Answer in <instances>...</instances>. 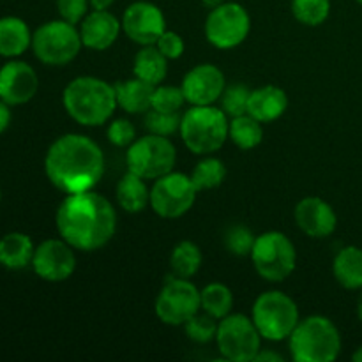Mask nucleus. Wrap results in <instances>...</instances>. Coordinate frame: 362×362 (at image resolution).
<instances>
[{
	"mask_svg": "<svg viewBox=\"0 0 362 362\" xmlns=\"http://www.w3.org/2000/svg\"><path fill=\"white\" fill-rule=\"evenodd\" d=\"M117 204L126 212L136 214L144 211L147 205H151V189L145 184V179L138 177L136 173L127 172L119 180L115 189Z\"/></svg>",
	"mask_w": 362,
	"mask_h": 362,
	"instance_id": "26",
	"label": "nucleus"
},
{
	"mask_svg": "<svg viewBox=\"0 0 362 362\" xmlns=\"http://www.w3.org/2000/svg\"><path fill=\"white\" fill-rule=\"evenodd\" d=\"M200 304L202 311L221 320L226 315L232 313L233 293L223 283H211L204 290H200Z\"/></svg>",
	"mask_w": 362,
	"mask_h": 362,
	"instance_id": "29",
	"label": "nucleus"
},
{
	"mask_svg": "<svg viewBox=\"0 0 362 362\" xmlns=\"http://www.w3.org/2000/svg\"><path fill=\"white\" fill-rule=\"evenodd\" d=\"M352 361L354 362H362V345L356 350V352L352 354Z\"/></svg>",
	"mask_w": 362,
	"mask_h": 362,
	"instance_id": "44",
	"label": "nucleus"
},
{
	"mask_svg": "<svg viewBox=\"0 0 362 362\" xmlns=\"http://www.w3.org/2000/svg\"><path fill=\"white\" fill-rule=\"evenodd\" d=\"M357 317H359V320L362 322V288L359 293V299H357Z\"/></svg>",
	"mask_w": 362,
	"mask_h": 362,
	"instance_id": "45",
	"label": "nucleus"
},
{
	"mask_svg": "<svg viewBox=\"0 0 362 362\" xmlns=\"http://www.w3.org/2000/svg\"><path fill=\"white\" fill-rule=\"evenodd\" d=\"M228 117L212 105L191 106L182 113L180 136L193 154L211 156L225 145L228 138Z\"/></svg>",
	"mask_w": 362,
	"mask_h": 362,
	"instance_id": "5",
	"label": "nucleus"
},
{
	"mask_svg": "<svg viewBox=\"0 0 362 362\" xmlns=\"http://www.w3.org/2000/svg\"><path fill=\"white\" fill-rule=\"evenodd\" d=\"M186 95H184L182 87L175 85H156L154 94H152V110L166 113H177L184 106Z\"/></svg>",
	"mask_w": 362,
	"mask_h": 362,
	"instance_id": "33",
	"label": "nucleus"
},
{
	"mask_svg": "<svg viewBox=\"0 0 362 362\" xmlns=\"http://www.w3.org/2000/svg\"><path fill=\"white\" fill-rule=\"evenodd\" d=\"M218 325H219L218 318L205 313V311H202V313L198 311L197 315H193V317L184 324V329H186V334L191 341L205 345V343L216 339V334H218Z\"/></svg>",
	"mask_w": 362,
	"mask_h": 362,
	"instance_id": "32",
	"label": "nucleus"
},
{
	"mask_svg": "<svg viewBox=\"0 0 362 362\" xmlns=\"http://www.w3.org/2000/svg\"><path fill=\"white\" fill-rule=\"evenodd\" d=\"M228 138L243 151H251L264 140V127L260 120L251 117L250 113H244L230 120Z\"/></svg>",
	"mask_w": 362,
	"mask_h": 362,
	"instance_id": "27",
	"label": "nucleus"
},
{
	"mask_svg": "<svg viewBox=\"0 0 362 362\" xmlns=\"http://www.w3.org/2000/svg\"><path fill=\"white\" fill-rule=\"evenodd\" d=\"M159 52L166 57L168 60H177L179 57H182L184 53V41L177 32L173 30H165L161 34V37L156 42Z\"/></svg>",
	"mask_w": 362,
	"mask_h": 362,
	"instance_id": "39",
	"label": "nucleus"
},
{
	"mask_svg": "<svg viewBox=\"0 0 362 362\" xmlns=\"http://www.w3.org/2000/svg\"><path fill=\"white\" fill-rule=\"evenodd\" d=\"M81 35L76 25L66 20H52L35 28L32 34V52L46 66H66L80 53Z\"/></svg>",
	"mask_w": 362,
	"mask_h": 362,
	"instance_id": "7",
	"label": "nucleus"
},
{
	"mask_svg": "<svg viewBox=\"0 0 362 362\" xmlns=\"http://www.w3.org/2000/svg\"><path fill=\"white\" fill-rule=\"evenodd\" d=\"M62 105L80 126H103L117 108L115 87L98 76H78L64 88Z\"/></svg>",
	"mask_w": 362,
	"mask_h": 362,
	"instance_id": "3",
	"label": "nucleus"
},
{
	"mask_svg": "<svg viewBox=\"0 0 362 362\" xmlns=\"http://www.w3.org/2000/svg\"><path fill=\"white\" fill-rule=\"evenodd\" d=\"M108 140L110 144H113L115 147H129L133 145V141L136 140V127L133 126V122L126 119H117L113 122H110L108 131Z\"/></svg>",
	"mask_w": 362,
	"mask_h": 362,
	"instance_id": "37",
	"label": "nucleus"
},
{
	"mask_svg": "<svg viewBox=\"0 0 362 362\" xmlns=\"http://www.w3.org/2000/svg\"><path fill=\"white\" fill-rule=\"evenodd\" d=\"M292 14L306 27H318L331 14V0H292Z\"/></svg>",
	"mask_w": 362,
	"mask_h": 362,
	"instance_id": "31",
	"label": "nucleus"
},
{
	"mask_svg": "<svg viewBox=\"0 0 362 362\" xmlns=\"http://www.w3.org/2000/svg\"><path fill=\"white\" fill-rule=\"evenodd\" d=\"M251 90L243 83L230 85L223 90L221 98V110L226 113V117H239L247 113V103H250Z\"/></svg>",
	"mask_w": 362,
	"mask_h": 362,
	"instance_id": "34",
	"label": "nucleus"
},
{
	"mask_svg": "<svg viewBox=\"0 0 362 362\" xmlns=\"http://www.w3.org/2000/svg\"><path fill=\"white\" fill-rule=\"evenodd\" d=\"M202 262H204V257H202L200 247L191 240H180L170 255L172 274L177 278L191 279L200 271Z\"/></svg>",
	"mask_w": 362,
	"mask_h": 362,
	"instance_id": "28",
	"label": "nucleus"
},
{
	"mask_svg": "<svg viewBox=\"0 0 362 362\" xmlns=\"http://www.w3.org/2000/svg\"><path fill=\"white\" fill-rule=\"evenodd\" d=\"M180 87L191 106L214 105L226 88L225 74L214 64H200L187 71Z\"/></svg>",
	"mask_w": 362,
	"mask_h": 362,
	"instance_id": "17",
	"label": "nucleus"
},
{
	"mask_svg": "<svg viewBox=\"0 0 362 362\" xmlns=\"http://www.w3.org/2000/svg\"><path fill=\"white\" fill-rule=\"evenodd\" d=\"M156 315L166 325L179 327L202 310L200 290L186 278L168 276L156 297Z\"/></svg>",
	"mask_w": 362,
	"mask_h": 362,
	"instance_id": "11",
	"label": "nucleus"
},
{
	"mask_svg": "<svg viewBox=\"0 0 362 362\" xmlns=\"http://www.w3.org/2000/svg\"><path fill=\"white\" fill-rule=\"evenodd\" d=\"M39 90V78L30 64L18 59L0 67V99L9 106L27 105Z\"/></svg>",
	"mask_w": 362,
	"mask_h": 362,
	"instance_id": "16",
	"label": "nucleus"
},
{
	"mask_svg": "<svg viewBox=\"0 0 362 362\" xmlns=\"http://www.w3.org/2000/svg\"><path fill=\"white\" fill-rule=\"evenodd\" d=\"M189 177L198 191L214 189L225 182L226 168L221 159L209 156V158H204L200 163H197Z\"/></svg>",
	"mask_w": 362,
	"mask_h": 362,
	"instance_id": "30",
	"label": "nucleus"
},
{
	"mask_svg": "<svg viewBox=\"0 0 362 362\" xmlns=\"http://www.w3.org/2000/svg\"><path fill=\"white\" fill-rule=\"evenodd\" d=\"M45 173L66 194L90 191L105 175V154L85 134H62L46 151Z\"/></svg>",
	"mask_w": 362,
	"mask_h": 362,
	"instance_id": "2",
	"label": "nucleus"
},
{
	"mask_svg": "<svg viewBox=\"0 0 362 362\" xmlns=\"http://www.w3.org/2000/svg\"><path fill=\"white\" fill-rule=\"evenodd\" d=\"M177 161L175 145L168 136L148 133L147 136L136 138L133 145L127 147L126 165L127 172L136 173L141 179H159L173 172Z\"/></svg>",
	"mask_w": 362,
	"mask_h": 362,
	"instance_id": "9",
	"label": "nucleus"
},
{
	"mask_svg": "<svg viewBox=\"0 0 362 362\" xmlns=\"http://www.w3.org/2000/svg\"><path fill=\"white\" fill-rule=\"evenodd\" d=\"M255 361H260V362H283V357L279 356V354L272 352V350H264L260 349V352L257 354V357H255Z\"/></svg>",
	"mask_w": 362,
	"mask_h": 362,
	"instance_id": "41",
	"label": "nucleus"
},
{
	"mask_svg": "<svg viewBox=\"0 0 362 362\" xmlns=\"http://www.w3.org/2000/svg\"><path fill=\"white\" fill-rule=\"evenodd\" d=\"M117 106L127 113H147L152 106V94H154V85L140 80V78H131V80L117 81L115 85Z\"/></svg>",
	"mask_w": 362,
	"mask_h": 362,
	"instance_id": "22",
	"label": "nucleus"
},
{
	"mask_svg": "<svg viewBox=\"0 0 362 362\" xmlns=\"http://www.w3.org/2000/svg\"><path fill=\"white\" fill-rule=\"evenodd\" d=\"M133 74L151 85H161L168 74V59L163 55L156 45L141 46L134 55Z\"/></svg>",
	"mask_w": 362,
	"mask_h": 362,
	"instance_id": "25",
	"label": "nucleus"
},
{
	"mask_svg": "<svg viewBox=\"0 0 362 362\" xmlns=\"http://www.w3.org/2000/svg\"><path fill=\"white\" fill-rule=\"evenodd\" d=\"M0 200H2V191H0Z\"/></svg>",
	"mask_w": 362,
	"mask_h": 362,
	"instance_id": "47",
	"label": "nucleus"
},
{
	"mask_svg": "<svg viewBox=\"0 0 362 362\" xmlns=\"http://www.w3.org/2000/svg\"><path fill=\"white\" fill-rule=\"evenodd\" d=\"M81 42L85 48L94 52H105L119 37L122 30V23L115 14L110 11H94L92 9L80 23Z\"/></svg>",
	"mask_w": 362,
	"mask_h": 362,
	"instance_id": "19",
	"label": "nucleus"
},
{
	"mask_svg": "<svg viewBox=\"0 0 362 362\" xmlns=\"http://www.w3.org/2000/svg\"><path fill=\"white\" fill-rule=\"evenodd\" d=\"M35 246L27 233L9 232L0 239V265L9 271L30 267Z\"/></svg>",
	"mask_w": 362,
	"mask_h": 362,
	"instance_id": "23",
	"label": "nucleus"
},
{
	"mask_svg": "<svg viewBox=\"0 0 362 362\" xmlns=\"http://www.w3.org/2000/svg\"><path fill=\"white\" fill-rule=\"evenodd\" d=\"M250 30V13L237 2H223L209 11L205 20V37L219 49H232L243 45Z\"/></svg>",
	"mask_w": 362,
	"mask_h": 362,
	"instance_id": "12",
	"label": "nucleus"
},
{
	"mask_svg": "<svg viewBox=\"0 0 362 362\" xmlns=\"http://www.w3.org/2000/svg\"><path fill=\"white\" fill-rule=\"evenodd\" d=\"M180 120L182 115L180 112L177 113H166L158 112V110H148L145 115V127L148 133L159 134V136H172L180 129Z\"/></svg>",
	"mask_w": 362,
	"mask_h": 362,
	"instance_id": "35",
	"label": "nucleus"
},
{
	"mask_svg": "<svg viewBox=\"0 0 362 362\" xmlns=\"http://www.w3.org/2000/svg\"><path fill=\"white\" fill-rule=\"evenodd\" d=\"M57 232L74 250L98 251L113 239L117 212L112 202L95 191L66 194L55 214Z\"/></svg>",
	"mask_w": 362,
	"mask_h": 362,
	"instance_id": "1",
	"label": "nucleus"
},
{
	"mask_svg": "<svg viewBox=\"0 0 362 362\" xmlns=\"http://www.w3.org/2000/svg\"><path fill=\"white\" fill-rule=\"evenodd\" d=\"M198 189L189 175L170 172L154 180L151 187V207L159 218L177 219L191 211Z\"/></svg>",
	"mask_w": 362,
	"mask_h": 362,
	"instance_id": "13",
	"label": "nucleus"
},
{
	"mask_svg": "<svg viewBox=\"0 0 362 362\" xmlns=\"http://www.w3.org/2000/svg\"><path fill=\"white\" fill-rule=\"evenodd\" d=\"M296 223L311 239H325L332 235L338 226V216L331 204L318 197H308L297 204Z\"/></svg>",
	"mask_w": 362,
	"mask_h": 362,
	"instance_id": "18",
	"label": "nucleus"
},
{
	"mask_svg": "<svg viewBox=\"0 0 362 362\" xmlns=\"http://www.w3.org/2000/svg\"><path fill=\"white\" fill-rule=\"evenodd\" d=\"M32 269L35 276L42 281L62 283L73 276L76 269V255L74 247L60 237V239H46L35 246Z\"/></svg>",
	"mask_w": 362,
	"mask_h": 362,
	"instance_id": "14",
	"label": "nucleus"
},
{
	"mask_svg": "<svg viewBox=\"0 0 362 362\" xmlns=\"http://www.w3.org/2000/svg\"><path fill=\"white\" fill-rule=\"evenodd\" d=\"M88 0H57V11L60 18L73 25H80L88 14Z\"/></svg>",
	"mask_w": 362,
	"mask_h": 362,
	"instance_id": "38",
	"label": "nucleus"
},
{
	"mask_svg": "<svg viewBox=\"0 0 362 362\" xmlns=\"http://www.w3.org/2000/svg\"><path fill=\"white\" fill-rule=\"evenodd\" d=\"M250 257L253 260L255 271L265 281H285L296 271V246L283 232L271 230L258 235Z\"/></svg>",
	"mask_w": 362,
	"mask_h": 362,
	"instance_id": "8",
	"label": "nucleus"
},
{
	"mask_svg": "<svg viewBox=\"0 0 362 362\" xmlns=\"http://www.w3.org/2000/svg\"><path fill=\"white\" fill-rule=\"evenodd\" d=\"M288 343L292 359L297 362H332L341 352V334L338 327L322 315L299 320Z\"/></svg>",
	"mask_w": 362,
	"mask_h": 362,
	"instance_id": "4",
	"label": "nucleus"
},
{
	"mask_svg": "<svg viewBox=\"0 0 362 362\" xmlns=\"http://www.w3.org/2000/svg\"><path fill=\"white\" fill-rule=\"evenodd\" d=\"M11 119H13V113H11V106L7 103H4L0 99V134L6 133L7 127L11 126Z\"/></svg>",
	"mask_w": 362,
	"mask_h": 362,
	"instance_id": "40",
	"label": "nucleus"
},
{
	"mask_svg": "<svg viewBox=\"0 0 362 362\" xmlns=\"http://www.w3.org/2000/svg\"><path fill=\"white\" fill-rule=\"evenodd\" d=\"M356 2H357V4H359V6H362V0H356Z\"/></svg>",
	"mask_w": 362,
	"mask_h": 362,
	"instance_id": "46",
	"label": "nucleus"
},
{
	"mask_svg": "<svg viewBox=\"0 0 362 362\" xmlns=\"http://www.w3.org/2000/svg\"><path fill=\"white\" fill-rule=\"evenodd\" d=\"M288 108V95L281 87L276 85H264L251 90L247 113L260 120L262 124H269L278 120Z\"/></svg>",
	"mask_w": 362,
	"mask_h": 362,
	"instance_id": "20",
	"label": "nucleus"
},
{
	"mask_svg": "<svg viewBox=\"0 0 362 362\" xmlns=\"http://www.w3.org/2000/svg\"><path fill=\"white\" fill-rule=\"evenodd\" d=\"M223 2H225V0H202V4H204L207 9H214V7L221 6Z\"/></svg>",
	"mask_w": 362,
	"mask_h": 362,
	"instance_id": "43",
	"label": "nucleus"
},
{
	"mask_svg": "<svg viewBox=\"0 0 362 362\" xmlns=\"http://www.w3.org/2000/svg\"><path fill=\"white\" fill-rule=\"evenodd\" d=\"M120 23H122L124 34L140 46L156 45L163 32L166 30L163 11L147 0H138L127 6Z\"/></svg>",
	"mask_w": 362,
	"mask_h": 362,
	"instance_id": "15",
	"label": "nucleus"
},
{
	"mask_svg": "<svg viewBox=\"0 0 362 362\" xmlns=\"http://www.w3.org/2000/svg\"><path fill=\"white\" fill-rule=\"evenodd\" d=\"M113 2H115V0H88L90 9L94 11H108L110 7L113 6Z\"/></svg>",
	"mask_w": 362,
	"mask_h": 362,
	"instance_id": "42",
	"label": "nucleus"
},
{
	"mask_svg": "<svg viewBox=\"0 0 362 362\" xmlns=\"http://www.w3.org/2000/svg\"><path fill=\"white\" fill-rule=\"evenodd\" d=\"M255 233L244 225H233L225 233V246L235 257H247L255 246Z\"/></svg>",
	"mask_w": 362,
	"mask_h": 362,
	"instance_id": "36",
	"label": "nucleus"
},
{
	"mask_svg": "<svg viewBox=\"0 0 362 362\" xmlns=\"http://www.w3.org/2000/svg\"><path fill=\"white\" fill-rule=\"evenodd\" d=\"M334 279L346 290L362 288V250L346 246L339 251L332 262Z\"/></svg>",
	"mask_w": 362,
	"mask_h": 362,
	"instance_id": "24",
	"label": "nucleus"
},
{
	"mask_svg": "<svg viewBox=\"0 0 362 362\" xmlns=\"http://www.w3.org/2000/svg\"><path fill=\"white\" fill-rule=\"evenodd\" d=\"M251 318L262 338L267 341L288 339L300 320L296 300L278 290L257 297Z\"/></svg>",
	"mask_w": 362,
	"mask_h": 362,
	"instance_id": "6",
	"label": "nucleus"
},
{
	"mask_svg": "<svg viewBox=\"0 0 362 362\" xmlns=\"http://www.w3.org/2000/svg\"><path fill=\"white\" fill-rule=\"evenodd\" d=\"M262 336L253 318L246 315H226L219 320L216 343L223 359L232 362L255 361L262 349Z\"/></svg>",
	"mask_w": 362,
	"mask_h": 362,
	"instance_id": "10",
	"label": "nucleus"
},
{
	"mask_svg": "<svg viewBox=\"0 0 362 362\" xmlns=\"http://www.w3.org/2000/svg\"><path fill=\"white\" fill-rule=\"evenodd\" d=\"M32 46V30L18 16L0 18V57L18 59Z\"/></svg>",
	"mask_w": 362,
	"mask_h": 362,
	"instance_id": "21",
	"label": "nucleus"
}]
</instances>
